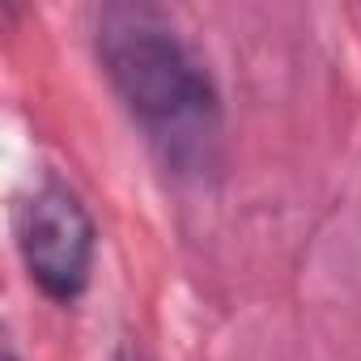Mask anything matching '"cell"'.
I'll return each instance as SVG.
<instances>
[{
  "mask_svg": "<svg viewBox=\"0 0 361 361\" xmlns=\"http://www.w3.org/2000/svg\"><path fill=\"white\" fill-rule=\"evenodd\" d=\"M13 238L30 281L47 302L73 306L90 289L98 230L90 209L68 183L43 178L39 188H30L13 204Z\"/></svg>",
  "mask_w": 361,
  "mask_h": 361,
  "instance_id": "7a4b0ae2",
  "label": "cell"
},
{
  "mask_svg": "<svg viewBox=\"0 0 361 361\" xmlns=\"http://www.w3.org/2000/svg\"><path fill=\"white\" fill-rule=\"evenodd\" d=\"M98 60L128 115L166 166L192 174L221 145V94L200 56L153 9L111 5L98 18Z\"/></svg>",
  "mask_w": 361,
  "mask_h": 361,
  "instance_id": "6da1fadb",
  "label": "cell"
},
{
  "mask_svg": "<svg viewBox=\"0 0 361 361\" xmlns=\"http://www.w3.org/2000/svg\"><path fill=\"white\" fill-rule=\"evenodd\" d=\"M5 361H18V357H13V353H5Z\"/></svg>",
  "mask_w": 361,
  "mask_h": 361,
  "instance_id": "3957f363",
  "label": "cell"
}]
</instances>
